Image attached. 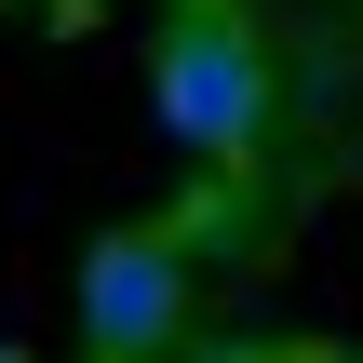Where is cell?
I'll return each mask as SVG.
<instances>
[{"label": "cell", "mask_w": 363, "mask_h": 363, "mask_svg": "<svg viewBox=\"0 0 363 363\" xmlns=\"http://www.w3.org/2000/svg\"><path fill=\"white\" fill-rule=\"evenodd\" d=\"M0 363H27V350H13V337H0Z\"/></svg>", "instance_id": "3"}, {"label": "cell", "mask_w": 363, "mask_h": 363, "mask_svg": "<svg viewBox=\"0 0 363 363\" xmlns=\"http://www.w3.org/2000/svg\"><path fill=\"white\" fill-rule=\"evenodd\" d=\"M148 108H162L175 148L229 162V148L256 135V108H269V54H256V27H242L229 0H189V13L162 27V54H148Z\"/></svg>", "instance_id": "1"}, {"label": "cell", "mask_w": 363, "mask_h": 363, "mask_svg": "<svg viewBox=\"0 0 363 363\" xmlns=\"http://www.w3.org/2000/svg\"><path fill=\"white\" fill-rule=\"evenodd\" d=\"M175 323H189V256L162 229H108L81 256V350L94 363H148V350H175Z\"/></svg>", "instance_id": "2"}]
</instances>
